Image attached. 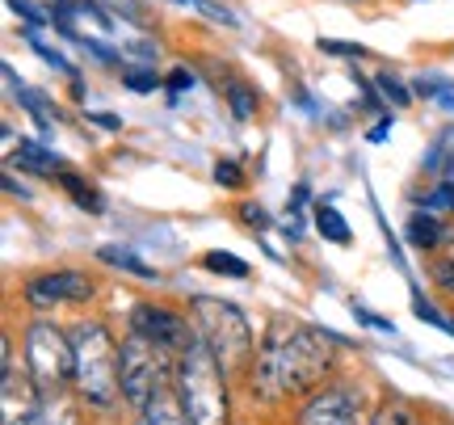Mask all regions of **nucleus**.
Masks as SVG:
<instances>
[{"mask_svg":"<svg viewBox=\"0 0 454 425\" xmlns=\"http://www.w3.org/2000/svg\"><path fill=\"white\" fill-rule=\"evenodd\" d=\"M328 371H333V345H328L325 333L278 325V328H270L265 342H261L257 371H253V392H257L261 400L308 392Z\"/></svg>","mask_w":454,"mask_h":425,"instance_id":"obj_1","label":"nucleus"},{"mask_svg":"<svg viewBox=\"0 0 454 425\" xmlns=\"http://www.w3.org/2000/svg\"><path fill=\"white\" fill-rule=\"evenodd\" d=\"M223 366L211 354V345L194 337L177 358V392L190 413V425H227V383Z\"/></svg>","mask_w":454,"mask_h":425,"instance_id":"obj_2","label":"nucleus"},{"mask_svg":"<svg viewBox=\"0 0 454 425\" xmlns=\"http://www.w3.org/2000/svg\"><path fill=\"white\" fill-rule=\"evenodd\" d=\"M190 316H194V333L211 345L223 371H240L253 358V325L236 303L215 299V295H194L190 299Z\"/></svg>","mask_w":454,"mask_h":425,"instance_id":"obj_3","label":"nucleus"},{"mask_svg":"<svg viewBox=\"0 0 454 425\" xmlns=\"http://www.w3.org/2000/svg\"><path fill=\"white\" fill-rule=\"evenodd\" d=\"M72 345H76V388L89 405L110 409L122 396V375H118V345L110 342V333L93 320L72 328Z\"/></svg>","mask_w":454,"mask_h":425,"instance_id":"obj_4","label":"nucleus"},{"mask_svg":"<svg viewBox=\"0 0 454 425\" xmlns=\"http://www.w3.org/2000/svg\"><path fill=\"white\" fill-rule=\"evenodd\" d=\"M118 375H122V396L127 405L144 409L160 388H173L177 362H168V345L152 342L144 333H130L118 350Z\"/></svg>","mask_w":454,"mask_h":425,"instance_id":"obj_5","label":"nucleus"},{"mask_svg":"<svg viewBox=\"0 0 454 425\" xmlns=\"http://www.w3.org/2000/svg\"><path fill=\"white\" fill-rule=\"evenodd\" d=\"M26 371L34 375L38 388H64L67 379H76L72 337H64L59 325H51V320H34L26 328Z\"/></svg>","mask_w":454,"mask_h":425,"instance_id":"obj_6","label":"nucleus"},{"mask_svg":"<svg viewBox=\"0 0 454 425\" xmlns=\"http://www.w3.org/2000/svg\"><path fill=\"white\" fill-rule=\"evenodd\" d=\"M26 303L30 308H51V303H76L93 295V282L81 270H55V274H38L26 282Z\"/></svg>","mask_w":454,"mask_h":425,"instance_id":"obj_7","label":"nucleus"},{"mask_svg":"<svg viewBox=\"0 0 454 425\" xmlns=\"http://www.w3.org/2000/svg\"><path fill=\"white\" fill-rule=\"evenodd\" d=\"M130 333H144V337L168 345V350H177V354L198 337V333L181 320L177 311L156 308V303H139V308L130 311Z\"/></svg>","mask_w":454,"mask_h":425,"instance_id":"obj_8","label":"nucleus"},{"mask_svg":"<svg viewBox=\"0 0 454 425\" xmlns=\"http://www.w3.org/2000/svg\"><path fill=\"white\" fill-rule=\"evenodd\" d=\"M299 425H357V396L349 388H325L303 405Z\"/></svg>","mask_w":454,"mask_h":425,"instance_id":"obj_9","label":"nucleus"},{"mask_svg":"<svg viewBox=\"0 0 454 425\" xmlns=\"http://www.w3.org/2000/svg\"><path fill=\"white\" fill-rule=\"evenodd\" d=\"M139 425H190V413L181 405L177 388H160V392L139 409Z\"/></svg>","mask_w":454,"mask_h":425,"instance_id":"obj_10","label":"nucleus"},{"mask_svg":"<svg viewBox=\"0 0 454 425\" xmlns=\"http://www.w3.org/2000/svg\"><path fill=\"white\" fill-rule=\"evenodd\" d=\"M13 161L21 164V169H30V173H43V177H59V173H64V161H59L51 147L34 144V139H21V144L13 147Z\"/></svg>","mask_w":454,"mask_h":425,"instance_id":"obj_11","label":"nucleus"},{"mask_svg":"<svg viewBox=\"0 0 454 425\" xmlns=\"http://www.w3.org/2000/svg\"><path fill=\"white\" fill-rule=\"evenodd\" d=\"M38 392H43V425H81V413L64 396V388H38Z\"/></svg>","mask_w":454,"mask_h":425,"instance_id":"obj_12","label":"nucleus"},{"mask_svg":"<svg viewBox=\"0 0 454 425\" xmlns=\"http://www.w3.org/2000/svg\"><path fill=\"white\" fill-rule=\"evenodd\" d=\"M98 257L106 265H114V270H127V274H135V279H147V282H156L160 274L152 270V265H144L130 248H118V245H106V248H98Z\"/></svg>","mask_w":454,"mask_h":425,"instance_id":"obj_13","label":"nucleus"},{"mask_svg":"<svg viewBox=\"0 0 454 425\" xmlns=\"http://www.w3.org/2000/svg\"><path fill=\"white\" fill-rule=\"evenodd\" d=\"M59 185H64L67 194H72V202H76L81 211H93V215H101V211H106V198H101L98 190L89 185V181H81V177H76V173H59Z\"/></svg>","mask_w":454,"mask_h":425,"instance_id":"obj_14","label":"nucleus"},{"mask_svg":"<svg viewBox=\"0 0 454 425\" xmlns=\"http://www.w3.org/2000/svg\"><path fill=\"white\" fill-rule=\"evenodd\" d=\"M316 232H320L325 240H333V245H349V224L340 219V211L333 202H320V207H316Z\"/></svg>","mask_w":454,"mask_h":425,"instance_id":"obj_15","label":"nucleus"},{"mask_svg":"<svg viewBox=\"0 0 454 425\" xmlns=\"http://www.w3.org/2000/svg\"><path fill=\"white\" fill-rule=\"evenodd\" d=\"M404 236H408V245L412 248H434L442 240V224L434 219V215H412Z\"/></svg>","mask_w":454,"mask_h":425,"instance_id":"obj_16","label":"nucleus"},{"mask_svg":"<svg viewBox=\"0 0 454 425\" xmlns=\"http://www.w3.org/2000/svg\"><path fill=\"white\" fill-rule=\"evenodd\" d=\"M371 425H421V417L412 413L408 400H383V405L374 409Z\"/></svg>","mask_w":454,"mask_h":425,"instance_id":"obj_17","label":"nucleus"},{"mask_svg":"<svg viewBox=\"0 0 454 425\" xmlns=\"http://www.w3.org/2000/svg\"><path fill=\"white\" fill-rule=\"evenodd\" d=\"M202 265L211 270V274H227V279H248V262H240L236 253H223V248H211Z\"/></svg>","mask_w":454,"mask_h":425,"instance_id":"obj_18","label":"nucleus"},{"mask_svg":"<svg viewBox=\"0 0 454 425\" xmlns=\"http://www.w3.org/2000/svg\"><path fill=\"white\" fill-rule=\"evenodd\" d=\"M26 43H30V47L38 51V55H43V59H47L51 67H59V72H67V76H72V64L64 59V51H55L51 43H43V34H38V26H26Z\"/></svg>","mask_w":454,"mask_h":425,"instance_id":"obj_19","label":"nucleus"},{"mask_svg":"<svg viewBox=\"0 0 454 425\" xmlns=\"http://www.w3.org/2000/svg\"><path fill=\"white\" fill-rule=\"evenodd\" d=\"M374 89H379L391 106H408V101H412V89H408V84H400L391 72H379V76H374Z\"/></svg>","mask_w":454,"mask_h":425,"instance_id":"obj_20","label":"nucleus"},{"mask_svg":"<svg viewBox=\"0 0 454 425\" xmlns=\"http://www.w3.org/2000/svg\"><path fill=\"white\" fill-rule=\"evenodd\" d=\"M227 106H231L236 118H253L257 114V93L244 89V84H231V89H227Z\"/></svg>","mask_w":454,"mask_h":425,"instance_id":"obj_21","label":"nucleus"},{"mask_svg":"<svg viewBox=\"0 0 454 425\" xmlns=\"http://www.w3.org/2000/svg\"><path fill=\"white\" fill-rule=\"evenodd\" d=\"M122 84H127L130 93H156V89H160V76H156V72H144V67H127V72H122Z\"/></svg>","mask_w":454,"mask_h":425,"instance_id":"obj_22","label":"nucleus"},{"mask_svg":"<svg viewBox=\"0 0 454 425\" xmlns=\"http://www.w3.org/2000/svg\"><path fill=\"white\" fill-rule=\"evenodd\" d=\"M412 316H417V320H429V325L442 328V333H446V325H450V316H442V311L434 308L429 299H421V295H412Z\"/></svg>","mask_w":454,"mask_h":425,"instance_id":"obj_23","label":"nucleus"},{"mask_svg":"<svg viewBox=\"0 0 454 425\" xmlns=\"http://www.w3.org/2000/svg\"><path fill=\"white\" fill-rule=\"evenodd\" d=\"M101 4H110L114 13H122L127 21H135V26H147V9L139 0H101Z\"/></svg>","mask_w":454,"mask_h":425,"instance_id":"obj_24","label":"nucleus"},{"mask_svg":"<svg viewBox=\"0 0 454 425\" xmlns=\"http://www.w3.org/2000/svg\"><path fill=\"white\" fill-rule=\"evenodd\" d=\"M215 181H219V185H231V190H240V185H244L240 164H236V161H219V164H215Z\"/></svg>","mask_w":454,"mask_h":425,"instance_id":"obj_25","label":"nucleus"},{"mask_svg":"<svg viewBox=\"0 0 454 425\" xmlns=\"http://www.w3.org/2000/svg\"><path fill=\"white\" fill-rule=\"evenodd\" d=\"M320 51H328V55H349V59H362V55H366L357 43H340V38H320Z\"/></svg>","mask_w":454,"mask_h":425,"instance_id":"obj_26","label":"nucleus"},{"mask_svg":"<svg viewBox=\"0 0 454 425\" xmlns=\"http://www.w3.org/2000/svg\"><path fill=\"white\" fill-rule=\"evenodd\" d=\"M190 84H194V72H190V67H173V72L164 76V89H168V93H185Z\"/></svg>","mask_w":454,"mask_h":425,"instance_id":"obj_27","label":"nucleus"},{"mask_svg":"<svg viewBox=\"0 0 454 425\" xmlns=\"http://www.w3.org/2000/svg\"><path fill=\"white\" fill-rule=\"evenodd\" d=\"M240 219L244 224H253V228H270V215H265V207H257V202H240Z\"/></svg>","mask_w":454,"mask_h":425,"instance_id":"obj_28","label":"nucleus"},{"mask_svg":"<svg viewBox=\"0 0 454 425\" xmlns=\"http://www.w3.org/2000/svg\"><path fill=\"white\" fill-rule=\"evenodd\" d=\"M9 4H13L17 13H21V17H26V21H30V26H38V30H43V26H47V21H51V17L43 13V9H34L30 0H9Z\"/></svg>","mask_w":454,"mask_h":425,"instance_id":"obj_29","label":"nucleus"},{"mask_svg":"<svg viewBox=\"0 0 454 425\" xmlns=\"http://www.w3.org/2000/svg\"><path fill=\"white\" fill-rule=\"evenodd\" d=\"M198 9H202L207 17H215V21H223V26H231V30H236V13H231V9L215 4V0H198Z\"/></svg>","mask_w":454,"mask_h":425,"instance_id":"obj_30","label":"nucleus"},{"mask_svg":"<svg viewBox=\"0 0 454 425\" xmlns=\"http://www.w3.org/2000/svg\"><path fill=\"white\" fill-rule=\"evenodd\" d=\"M354 316H357V320H362L366 328H374V333H391V328H395L391 320H383V316H374L371 308H357V303H354Z\"/></svg>","mask_w":454,"mask_h":425,"instance_id":"obj_31","label":"nucleus"},{"mask_svg":"<svg viewBox=\"0 0 454 425\" xmlns=\"http://www.w3.org/2000/svg\"><path fill=\"white\" fill-rule=\"evenodd\" d=\"M4 190H9V194H13V198H21V202L30 198V190H26V185H17V177H13V173H4Z\"/></svg>","mask_w":454,"mask_h":425,"instance_id":"obj_32","label":"nucleus"},{"mask_svg":"<svg viewBox=\"0 0 454 425\" xmlns=\"http://www.w3.org/2000/svg\"><path fill=\"white\" fill-rule=\"evenodd\" d=\"M98 127H106V131H122V118H114V114H89Z\"/></svg>","mask_w":454,"mask_h":425,"instance_id":"obj_33","label":"nucleus"},{"mask_svg":"<svg viewBox=\"0 0 454 425\" xmlns=\"http://www.w3.org/2000/svg\"><path fill=\"white\" fill-rule=\"evenodd\" d=\"M387 127H391V122H387V118H383V122H379V127H374V131H371V139H374V144H383V139H387Z\"/></svg>","mask_w":454,"mask_h":425,"instance_id":"obj_34","label":"nucleus"},{"mask_svg":"<svg viewBox=\"0 0 454 425\" xmlns=\"http://www.w3.org/2000/svg\"><path fill=\"white\" fill-rule=\"evenodd\" d=\"M446 333H450V337H454V316H450V325H446Z\"/></svg>","mask_w":454,"mask_h":425,"instance_id":"obj_35","label":"nucleus"},{"mask_svg":"<svg viewBox=\"0 0 454 425\" xmlns=\"http://www.w3.org/2000/svg\"><path fill=\"white\" fill-rule=\"evenodd\" d=\"M173 4H198V0H173Z\"/></svg>","mask_w":454,"mask_h":425,"instance_id":"obj_36","label":"nucleus"}]
</instances>
